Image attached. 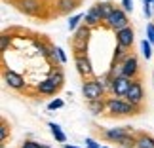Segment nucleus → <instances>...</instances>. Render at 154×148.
Segmentation results:
<instances>
[{
    "mask_svg": "<svg viewBox=\"0 0 154 148\" xmlns=\"http://www.w3.org/2000/svg\"><path fill=\"white\" fill-rule=\"evenodd\" d=\"M143 108L139 106H133L131 103H128L126 99H120V97H109L106 99V114L110 118H124V116H135Z\"/></svg>",
    "mask_w": 154,
    "mask_h": 148,
    "instance_id": "nucleus-1",
    "label": "nucleus"
},
{
    "mask_svg": "<svg viewBox=\"0 0 154 148\" xmlns=\"http://www.w3.org/2000/svg\"><path fill=\"white\" fill-rule=\"evenodd\" d=\"M139 72H141V67H139V59L135 55H128L126 61H124L122 65H118V70H110L112 76H126V78H129V80L139 78Z\"/></svg>",
    "mask_w": 154,
    "mask_h": 148,
    "instance_id": "nucleus-2",
    "label": "nucleus"
},
{
    "mask_svg": "<svg viewBox=\"0 0 154 148\" xmlns=\"http://www.w3.org/2000/svg\"><path fill=\"white\" fill-rule=\"evenodd\" d=\"M90 34H91V29L88 25H80L78 27V31L74 32L72 40H70V46H72L74 55H86L88 44H90Z\"/></svg>",
    "mask_w": 154,
    "mask_h": 148,
    "instance_id": "nucleus-3",
    "label": "nucleus"
},
{
    "mask_svg": "<svg viewBox=\"0 0 154 148\" xmlns=\"http://www.w3.org/2000/svg\"><path fill=\"white\" fill-rule=\"evenodd\" d=\"M105 93H106V89L103 87L101 82H99V78L86 80L84 84H82V95H84V99L88 103H91V101H103Z\"/></svg>",
    "mask_w": 154,
    "mask_h": 148,
    "instance_id": "nucleus-4",
    "label": "nucleus"
},
{
    "mask_svg": "<svg viewBox=\"0 0 154 148\" xmlns=\"http://www.w3.org/2000/svg\"><path fill=\"white\" fill-rule=\"evenodd\" d=\"M126 101H128V103H131L133 106L143 108L145 89H143V82H141V78L131 80V86H129V91H128V95H126Z\"/></svg>",
    "mask_w": 154,
    "mask_h": 148,
    "instance_id": "nucleus-5",
    "label": "nucleus"
},
{
    "mask_svg": "<svg viewBox=\"0 0 154 148\" xmlns=\"http://www.w3.org/2000/svg\"><path fill=\"white\" fill-rule=\"evenodd\" d=\"M106 23V27L110 29V31H122V29H126L129 27V19H128V11H124L122 8H116L114 11H112V15L109 17V19L105 21Z\"/></svg>",
    "mask_w": 154,
    "mask_h": 148,
    "instance_id": "nucleus-6",
    "label": "nucleus"
},
{
    "mask_svg": "<svg viewBox=\"0 0 154 148\" xmlns=\"http://www.w3.org/2000/svg\"><path fill=\"white\" fill-rule=\"evenodd\" d=\"M129 86H131V80L126 78V76H114L112 78V84H110V89L109 93L114 97H120V99H126L128 91H129Z\"/></svg>",
    "mask_w": 154,
    "mask_h": 148,
    "instance_id": "nucleus-7",
    "label": "nucleus"
},
{
    "mask_svg": "<svg viewBox=\"0 0 154 148\" xmlns=\"http://www.w3.org/2000/svg\"><path fill=\"white\" fill-rule=\"evenodd\" d=\"M4 82H6V86H8L10 89H15V91H23L27 87L25 78H23L19 72H15V70H8V68H6L4 70Z\"/></svg>",
    "mask_w": 154,
    "mask_h": 148,
    "instance_id": "nucleus-8",
    "label": "nucleus"
},
{
    "mask_svg": "<svg viewBox=\"0 0 154 148\" xmlns=\"http://www.w3.org/2000/svg\"><path fill=\"white\" fill-rule=\"evenodd\" d=\"M17 8L25 15H40L44 6H42V0H17Z\"/></svg>",
    "mask_w": 154,
    "mask_h": 148,
    "instance_id": "nucleus-9",
    "label": "nucleus"
},
{
    "mask_svg": "<svg viewBox=\"0 0 154 148\" xmlns=\"http://www.w3.org/2000/svg\"><path fill=\"white\" fill-rule=\"evenodd\" d=\"M74 65H76L78 74L84 80L93 76V68H91V63H90V59H88V55H74Z\"/></svg>",
    "mask_w": 154,
    "mask_h": 148,
    "instance_id": "nucleus-10",
    "label": "nucleus"
},
{
    "mask_svg": "<svg viewBox=\"0 0 154 148\" xmlns=\"http://www.w3.org/2000/svg\"><path fill=\"white\" fill-rule=\"evenodd\" d=\"M114 34H116V44L122 46L124 50H129V48L133 46L135 34H133V29H131V27H126V29H122V31H118V32H114Z\"/></svg>",
    "mask_w": 154,
    "mask_h": 148,
    "instance_id": "nucleus-11",
    "label": "nucleus"
},
{
    "mask_svg": "<svg viewBox=\"0 0 154 148\" xmlns=\"http://www.w3.org/2000/svg\"><path fill=\"white\" fill-rule=\"evenodd\" d=\"M128 133H131L129 127H112V129H105L103 131V139L109 140V143H118V140Z\"/></svg>",
    "mask_w": 154,
    "mask_h": 148,
    "instance_id": "nucleus-12",
    "label": "nucleus"
},
{
    "mask_svg": "<svg viewBox=\"0 0 154 148\" xmlns=\"http://www.w3.org/2000/svg\"><path fill=\"white\" fill-rule=\"evenodd\" d=\"M84 25H88L90 29H95V27H99L103 23V17H101V14H99V10H97V6H91L90 10L86 11V15H84Z\"/></svg>",
    "mask_w": 154,
    "mask_h": 148,
    "instance_id": "nucleus-13",
    "label": "nucleus"
},
{
    "mask_svg": "<svg viewBox=\"0 0 154 148\" xmlns=\"http://www.w3.org/2000/svg\"><path fill=\"white\" fill-rule=\"evenodd\" d=\"M36 91L42 93V95H55V93L59 91V87H57V84L51 78H46V80H42V82L36 84Z\"/></svg>",
    "mask_w": 154,
    "mask_h": 148,
    "instance_id": "nucleus-14",
    "label": "nucleus"
},
{
    "mask_svg": "<svg viewBox=\"0 0 154 148\" xmlns=\"http://www.w3.org/2000/svg\"><path fill=\"white\" fill-rule=\"evenodd\" d=\"M48 127H50V131H51V135L55 137V140L57 143H63V144H67V135L63 133V129H61V125L59 123H55V122H50L48 123Z\"/></svg>",
    "mask_w": 154,
    "mask_h": 148,
    "instance_id": "nucleus-15",
    "label": "nucleus"
},
{
    "mask_svg": "<svg viewBox=\"0 0 154 148\" xmlns=\"http://www.w3.org/2000/svg\"><path fill=\"white\" fill-rule=\"evenodd\" d=\"M95 6H97L99 14H101V17H103V21L109 19V17L112 15V11L116 10V6L112 4V2H99V4H95Z\"/></svg>",
    "mask_w": 154,
    "mask_h": 148,
    "instance_id": "nucleus-16",
    "label": "nucleus"
},
{
    "mask_svg": "<svg viewBox=\"0 0 154 148\" xmlns=\"http://www.w3.org/2000/svg\"><path fill=\"white\" fill-rule=\"evenodd\" d=\"M116 144L122 146V148H137V135L128 133V135H124V137L118 140Z\"/></svg>",
    "mask_w": 154,
    "mask_h": 148,
    "instance_id": "nucleus-17",
    "label": "nucleus"
},
{
    "mask_svg": "<svg viewBox=\"0 0 154 148\" xmlns=\"http://www.w3.org/2000/svg\"><path fill=\"white\" fill-rule=\"evenodd\" d=\"M137 135V148H154V139L149 133H135Z\"/></svg>",
    "mask_w": 154,
    "mask_h": 148,
    "instance_id": "nucleus-18",
    "label": "nucleus"
},
{
    "mask_svg": "<svg viewBox=\"0 0 154 148\" xmlns=\"http://www.w3.org/2000/svg\"><path fill=\"white\" fill-rule=\"evenodd\" d=\"M88 108L91 110V114H101V112H105L106 110V101L103 99V101H91V103H88Z\"/></svg>",
    "mask_w": 154,
    "mask_h": 148,
    "instance_id": "nucleus-19",
    "label": "nucleus"
},
{
    "mask_svg": "<svg viewBox=\"0 0 154 148\" xmlns=\"http://www.w3.org/2000/svg\"><path fill=\"white\" fill-rule=\"evenodd\" d=\"M76 8V0H59L57 2V10L59 14H69L70 10Z\"/></svg>",
    "mask_w": 154,
    "mask_h": 148,
    "instance_id": "nucleus-20",
    "label": "nucleus"
},
{
    "mask_svg": "<svg viewBox=\"0 0 154 148\" xmlns=\"http://www.w3.org/2000/svg\"><path fill=\"white\" fill-rule=\"evenodd\" d=\"M50 78H51V80L57 84V87H59V89L63 87V84H65V74H63V70H61V68H57L55 72H51V76H50Z\"/></svg>",
    "mask_w": 154,
    "mask_h": 148,
    "instance_id": "nucleus-21",
    "label": "nucleus"
},
{
    "mask_svg": "<svg viewBox=\"0 0 154 148\" xmlns=\"http://www.w3.org/2000/svg\"><path fill=\"white\" fill-rule=\"evenodd\" d=\"M8 137H10V125L6 120H2V123H0V140H2V144L8 140Z\"/></svg>",
    "mask_w": 154,
    "mask_h": 148,
    "instance_id": "nucleus-22",
    "label": "nucleus"
},
{
    "mask_svg": "<svg viewBox=\"0 0 154 148\" xmlns=\"http://www.w3.org/2000/svg\"><path fill=\"white\" fill-rule=\"evenodd\" d=\"M141 50H143V55H145V59L149 61V59L152 57V44H150L146 38L143 40V42H141Z\"/></svg>",
    "mask_w": 154,
    "mask_h": 148,
    "instance_id": "nucleus-23",
    "label": "nucleus"
},
{
    "mask_svg": "<svg viewBox=\"0 0 154 148\" xmlns=\"http://www.w3.org/2000/svg\"><path fill=\"white\" fill-rule=\"evenodd\" d=\"M84 19V15L82 14H78V15H74V17H70L69 19V31H78V25H80V21Z\"/></svg>",
    "mask_w": 154,
    "mask_h": 148,
    "instance_id": "nucleus-24",
    "label": "nucleus"
},
{
    "mask_svg": "<svg viewBox=\"0 0 154 148\" xmlns=\"http://www.w3.org/2000/svg\"><path fill=\"white\" fill-rule=\"evenodd\" d=\"M63 99H53L51 103H48V110H57V108H63Z\"/></svg>",
    "mask_w": 154,
    "mask_h": 148,
    "instance_id": "nucleus-25",
    "label": "nucleus"
},
{
    "mask_svg": "<svg viewBox=\"0 0 154 148\" xmlns=\"http://www.w3.org/2000/svg\"><path fill=\"white\" fill-rule=\"evenodd\" d=\"M146 40H149L150 44H154V23L146 25Z\"/></svg>",
    "mask_w": 154,
    "mask_h": 148,
    "instance_id": "nucleus-26",
    "label": "nucleus"
},
{
    "mask_svg": "<svg viewBox=\"0 0 154 148\" xmlns=\"http://www.w3.org/2000/svg\"><path fill=\"white\" fill-rule=\"evenodd\" d=\"M19 148H40V143H36V140H25V143H21Z\"/></svg>",
    "mask_w": 154,
    "mask_h": 148,
    "instance_id": "nucleus-27",
    "label": "nucleus"
},
{
    "mask_svg": "<svg viewBox=\"0 0 154 148\" xmlns=\"http://www.w3.org/2000/svg\"><path fill=\"white\" fill-rule=\"evenodd\" d=\"M55 51H57V59H59V63L65 65V63H67V55H65L63 48H55Z\"/></svg>",
    "mask_w": 154,
    "mask_h": 148,
    "instance_id": "nucleus-28",
    "label": "nucleus"
},
{
    "mask_svg": "<svg viewBox=\"0 0 154 148\" xmlns=\"http://www.w3.org/2000/svg\"><path fill=\"white\" fill-rule=\"evenodd\" d=\"M122 10L124 11H133V0H122Z\"/></svg>",
    "mask_w": 154,
    "mask_h": 148,
    "instance_id": "nucleus-29",
    "label": "nucleus"
},
{
    "mask_svg": "<svg viewBox=\"0 0 154 148\" xmlns=\"http://www.w3.org/2000/svg\"><path fill=\"white\" fill-rule=\"evenodd\" d=\"M143 14H145L146 17L152 15V4H143Z\"/></svg>",
    "mask_w": 154,
    "mask_h": 148,
    "instance_id": "nucleus-30",
    "label": "nucleus"
},
{
    "mask_svg": "<svg viewBox=\"0 0 154 148\" xmlns=\"http://www.w3.org/2000/svg\"><path fill=\"white\" fill-rule=\"evenodd\" d=\"M8 42H10V36L8 34H2V51L8 50Z\"/></svg>",
    "mask_w": 154,
    "mask_h": 148,
    "instance_id": "nucleus-31",
    "label": "nucleus"
},
{
    "mask_svg": "<svg viewBox=\"0 0 154 148\" xmlns=\"http://www.w3.org/2000/svg\"><path fill=\"white\" fill-rule=\"evenodd\" d=\"M86 146H101V144H99L95 139H90V137H88L86 139Z\"/></svg>",
    "mask_w": 154,
    "mask_h": 148,
    "instance_id": "nucleus-32",
    "label": "nucleus"
},
{
    "mask_svg": "<svg viewBox=\"0 0 154 148\" xmlns=\"http://www.w3.org/2000/svg\"><path fill=\"white\" fill-rule=\"evenodd\" d=\"M63 148H78V146H72V144H63Z\"/></svg>",
    "mask_w": 154,
    "mask_h": 148,
    "instance_id": "nucleus-33",
    "label": "nucleus"
},
{
    "mask_svg": "<svg viewBox=\"0 0 154 148\" xmlns=\"http://www.w3.org/2000/svg\"><path fill=\"white\" fill-rule=\"evenodd\" d=\"M40 148H51L50 144H40Z\"/></svg>",
    "mask_w": 154,
    "mask_h": 148,
    "instance_id": "nucleus-34",
    "label": "nucleus"
},
{
    "mask_svg": "<svg viewBox=\"0 0 154 148\" xmlns=\"http://www.w3.org/2000/svg\"><path fill=\"white\" fill-rule=\"evenodd\" d=\"M143 2H145V4H152V2H154V0H143Z\"/></svg>",
    "mask_w": 154,
    "mask_h": 148,
    "instance_id": "nucleus-35",
    "label": "nucleus"
},
{
    "mask_svg": "<svg viewBox=\"0 0 154 148\" xmlns=\"http://www.w3.org/2000/svg\"><path fill=\"white\" fill-rule=\"evenodd\" d=\"M88 148H101V146H88Z\"/></svg>",
    "mask_w": 154,
    "mask_h": 148,
    "instance_id": "nucleus-36",
    "label": "nucleus"
},
{
    "mask_svg": "<svg viewBox=\"0 0 154 148\" xmlns=\"http://www.w3.org/2000/svg\"><path fill=\"white\" fill-rule=\"evenodd\" d=\"M101 148H109V146H101Z\"/></svg>",
    "mask_w": 154,
    "mask_h": 148,
    "instance_id": "nucleus-37",
    "label": "nucleus"
}]
</instances>
